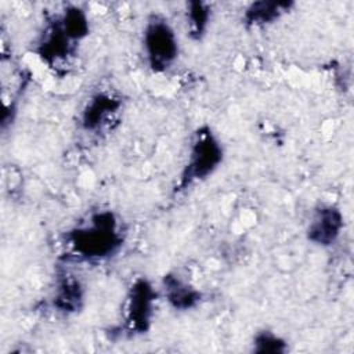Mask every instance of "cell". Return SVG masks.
<instances>
[{"mask_svg":"<svg viewBox=\"0 0 354 354\" xmlns=\"http://www.w3.org/2000/svg\"><path fill=\"white\" fill-rule=\"evenodd\" d=\"M66 243L82 260H102L120 249L123 236L115 214L104 210L91 214L88 223L71 230Z\"/></svg>","mask_w":354,"mask_h":354,"instance_id":"obj_1","label":"cell"},{"mask_svg":"<svg viewBox=\"0 0 354 354\" xmlns=\"http://www.w3.org/2000/svg\"><path fill=\"white\" fill-rule=\"evenodd\" d=\"M223 160V147L209 127H201L194 137L188 163L185 165L178 189H184L196 181L209 177Z\"/></svg>","mask_w":354,"mask_h":354,"instance_id":"obj_2","label":"cell"},{"mask_svg":"<svg viewBox=\"0 0 354 354\" xmlns=\"http://www.w3.org/2000/svg\"><path fill=\"white\" fill-rule=\"evenodd\" d=\"M142 43L148 65L155 72L166 71L178 57V39L170 24L162 17H152L148 21Z\"/></svg>","mask_w":354,"mask_h":354,"instance_id":"obj_3","label":"cell"},{"mask_svg":"<svg viewBox=\"0 0 354 354\" xmlns=\"http://www.w3.org/2000/svg\"><path fill=\"white\" fill-rule=\"evenodd\" d=\"M156 292L149 281L138 278L130 288L126 306V329L130 333H144L151 325Z\"/></svg>","mask_w":354,"mask_h":354,"instance_id":"obj_4","label":"cell"},{"mask_svg":"<svg viewBox=\"0 0 354 354\" xmlns=\"http://www.w3.org/2000/svg\"><path fill=\"white\" fill-rule=\"evenodd\" d=\"M343 216L335 206H321L315 210L307 227V239L315 245L329 246L340 235Z\"/></svg>","mask_w":354,"mask_h":354,"instance_id":"obj_5","label":"cell"},{"mask_svg":"<svg viewBox=\"0 0 354 354\" xmlns=\"http://www.w3.org/2000/svg\"><path fill=\"white\" fill-rule=\"evenodd\" d=\"M75 41L68 37L64 32L58 19L48 26V29L43 33L41 40L37 46V54L46 61L48 65H54L59 61L66 59L72 51Z\"/></svg>","mask_w":354,"mask_h":354,"instance_id":"obj_6","label":"cell"},{"mask_svg":"<svg viewBox=\"0 0 354 354\" xmlns=\"http://www.w3.org/2000/svg\"><path fill=\"white\" fill-rule=\"evenodd\" d=\"M120 101L109 94L98 93L93 95L80 116V124L87 131H94L102 127L109 118L119 109Z\"/></svg>","mask_w":354,"mask_h":354,"instance_id":"obj_7","label":"cell"},{"mask_svg":"<svg viewBox=\"0 0 354 354\" xmlns=\"http://www.w3.org/2000/svg\"><path fill=\"white\" fill-rule=\"evenodd\" d=\"M163 290L169 304L176 310H189L201 300V293L177 275H165Z\"/></svg>","mask_w":354,"mask_h":354,"instance_id":"obj_8","label":"cell"},{"mask_svg":"<svg viewBox=\"0 0 354 354\" xmlns=\"http://www.w3.org/2000/svg\"><path fill=\"white\" fill-rule=\"evenodd\" d=\"M293 6L292 1H254L252 3L245 14L243 19L248 25H266L278 19L281 15L288 12Z\"/></svg>","mask_w":354,"mask_h":354,"instance_id":"obj_9","label":"cell"},{"mask_svg":"<svg viewBox=\"0 0 354 354\" xmlns=\"http://www.w3.org/2000/svg\"><path fill=\"white\" fill-rule=\"evenodd\" d=\"M83 300V289L80 282L73 277H64L58 281L55 296H54V307L64 313H73L80 308Z\"/></svg>","mask_w":354,"mask_h":354,"instance_id":"obj_10","label":"cell"},{"mask_svg":"<svg viewBox=\"0 0 354 354\" xmlns=\"http://www.w3.org/2000/svg\"><path fill=\"white\" fill-rule=\"evenodd\" d=\"M58 21L64 32L73 41H79L88 35V18L86 12L76 6L65 8L64 14L58 18Z\"/></svg>","mask_w":354,"mask_h":354,"instance_id":"obj_11","label":"cell"},{"mask_svg":"<svg viewBox=\"0 0 354 354\" xmlns=\"http://www.w3.org/2000/svg\"><path fill=\"white\" fill-rule=\"evenodd\" d=\"M210 19V8L203 1H189L187 4V21H188V29L189 36L192 39L199 40L209 25Z\"/></svg>","mask_w":354,"mask_h":354,"instance_id":"obj_12","label":"cell"},{"mask_svg":"<svg viewBox=\"0 0 354 354\" xmlns=\"http://www.w3.org/2000/svg\"><path fill=\"white\" fill-rule=\"evenodd\" d=\"M253 350L256 353H283L286 350V343L275 333L263 330L254 336Z\"/></svg>","mask_w":354,"mask_h":354,"instance_id":"obj_13","label":"cell"}]
</instances>
